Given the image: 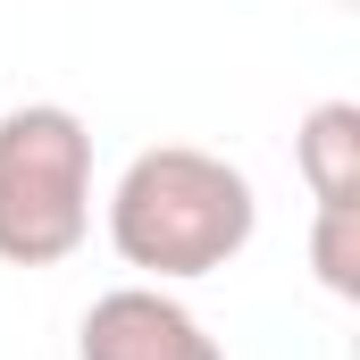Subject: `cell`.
Segmentation results:
<instances>
[{"instance_id":"cell-4","label":"cell","mask_w":360,"mask_h":360,"mask_svg":"<svg viewBox=\"0 0 360 360\" xmlns=\"http://www.w3.org/2000/svg\"><path fill=\"white\" fill-rule=\"evenodd\" d=\"M293 160L319 210H360V101H319L293 134Z\"/></svg>"},{"instance_id":"cell-1","label":"cell","mask_w":360,"mask_h":360,"mask_svg":"<svg viewBox=\"0 0 360 360\" xmlns=\"http://www.w3.org/2000/svg\"><path fill=\"white\" fill-rule=\"evenodd\" d=\"M260 226L252 176L201 143H151L126 160V176L109 193V243L126 269H143V285H193L218 276L226 260H243Z\"/></svg>"},{"instance_id":"cell-5","label":"cell","mask_w":360,"mask_h":360,"mask_svg":"<svg viewBox=\"0 0 360 360\" xmlns=\"http://www.w3.org/2000/svg\"><path fill=\"white\" fill-rule=\"evenodd\" d=\"M310 269L335 302H360V210H319L310 218Z\"/></svg>"},{"instance_id":"cell-3","label":"cell","mask_w":360,"mask_h":360,"mask_svg":"<svg viewBox=\"0 0 360 360\" xmlns=\"http://www.w3.org/2000/svg\"><path fill=\"white\" fill-rule=\"evenodd\" d=\"M76 360H226L210 327L160 285H109L76 327Z\"/></svg>"},{"instance_id":"cell-2","label":"cell","mask_w":360,"mask_h":360,"mask_svg":"<svg viewBox=\"0 0 360 360\" xmlns=\"http://www.w3.org/2000/svg\"><path fill=\"white\" fill-rule=\"evenodd\" d=\"M92 235V134L68 101H17L0 117V260L59 269Z\"/></svg>"}]
</instances>
